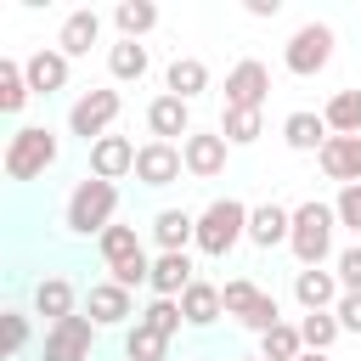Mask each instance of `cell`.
Listing matches in <instances>:
<instances>
[{
	"label": "cell",
	"instance_id": "cell-1",
	"mask_svg": "<svg viewBox=\"0 0 361 361\" xmlns=\"http://www.w3.org/2000/svg\"><path fill=\"white\" fill-rule=\"evenodd\" d=\"M113 214H118V186H113V180H96V175H85V180L68 192L62 226H68L73 237H102V231L113 226Z\"/></svg>",
	"mask_w": 361,
	"mask_h": 361
},
{
	"label": "cell",
	"instance_id": "cell-2",
	"mask_svg": "<svg viewBox=\"0 0 361 361\" xmlns=\"http://www.w3.org/2000/svg\"><path fill=\"white\" fill-rule=\"evenodd\" d=\"M333 226H338V214H333V203H322V197H305V203L293 209L288 248H293L299 271H310V265H327V254H333Z\"/></svg>",
	"mask_w": 361,
	"mask_h": 361
},
{
	"label": "cell",
	"instance_id": "cell-3",
	"mask_svg": "<svg viewBox=\"0 0 361 361\" xmlns=\"http://www.w3.org/2000/svg\"><path fill=\"white\" fill-rule=\"evenodd\" d=\"M243 237H248V203H237V197H214V203L197 214V254L226 259Z\"/></svg>",
	"mask_w": 361,
	"mask_h": 361
},
{
	"label": "cell",
	"instance_id": "cell-4",
	"mask_svg": "<svg viewBox=\"0 0 361 361\" xmlns=\"http://www.w3.org/2000/svg\"><path fill=\"white\" fill-rule=\"evenodd\" d=\"M56 164V135L45 124H23L11 141H6V175L11 180H34Z\"/></svg>",
	"mask_w": 361,
	"mask_h": 361
},
{
	"label": "cell",
	"instance_id": "cell-5",
	"mask_svg": "<svg viewBox=\"0 0 361 361\" xmlns=\"http://www.w3.org/2000/svg\"><path fill=\"white\" fill-rule=\"evenodd\" d=\"M118 107H124V96H118V90H85V96L68 107V130H73L85 147H96V141L113 130Z\"/></svg>",
	"mask_w": 361,
	"mask_h": 361
},
{
	"label": "cell",
	"instance_id": "cell-6",
	"mask_svg": "<svg viewBox=\"0 0 361 361\" xmlns=\"http://www.w3.org/2000/svg\"><path fill=\"white\" fill-rule=\"evenodd\" d=\"M282 62H288V73L316 79V73L333 62V28H327V23H305V28H293V39H288Z\"/></svg>",
	"mask_w": 361,
	"mask_h": 361
},
{
	"label": "cell",
	"instance_id": "cell-7",
	"mask_svg": "<svg viewBox=\"0 0 361 361\" xmlns=\"http://www.w3.org/2000/svg\"><path fill=\"white\" fill-rule=\"evenodd\" d=\"M90 344H96L90 316H68V322L45 327V361H90Z\"/></svg>",
	"mask_w": 361,
	"mask_h": 361
},
{
	"label": "cell",
	"instance_id": "cell-8",
	"mask_svg": "<svg viewBox=\"0 0 361 361\" xmlns=\"http://www.w3.org/2000/svg\"><path fill=\"white\" fill-rule=\"evenodd\" d=\"M265 96H271V68L265 62H254V56H243L231 73H226V107H265Z\"/></svg>",
	"mask_w": 361,
	"mask_h": 361
},
{
	"label": "cell",
	"instance_id": "cell-9",
	"mask_svg": "<svg viewBox=\"0 0 361 361\" xmlns=\"http://www.w3.org/2000/svg\"><path fill=\"white\" fill-rule=\"evenodd\" d=\"M226 152H231V141H226L220 130H192V135L180 141L186 175H197V180H214V175L226 169Z\"/></svg>",
	"mask_w": 361,
	"mask_h": 361
},
{
	"label": "cell",
	"instance_id": "cell-10",
	"mask_svg": "<svg viewBox=\"0 0 361 361\" xmlns=\"http://www.w3.org/2000/svg\"><path fill=\"white\" fill-rule=\"evenodd\" d=\"M180 169H186V158H180L175 141H147V147L135 152V180H141V186H175Z\"/></svg>",
	"mask_w": 361,
	"mask_h": 361
},
{
	"label": "cell",
	"instance_id": "cell-11",
	"mask_svg": "<svg viewBox=\"0 0 361 361\" xmlns=\"http://www.w3.org/2000/svg\"><path fill=\"white\" fill-rule=\"evenodd\" d=\"M322 175L338 186H361V135H327V147L316 152Z\"/></svg>",
	"mask_w": 361,
	"mask_h": 361
},
{
	"label": "cell",
	"instance_id": "cell-12",
	"mask_svg": "<svg viewBox=\"0 0 361 361\" xmlns=\"http://www.w3.org/2000/svg\"><path fill=\"white\" fill-rule=\"evenodd\" d=\"M147 130H152V141H186L192 135V102H180V96H152L147 102Z\"/></svg>",
	"mask_w": 361,
	"mask_h": 361
},
{
	"label": "cell",
	"instance_id": "cell-13",
	"mask_svg": "<svg viewBox=\"0 0 361 361\" xmlns=\"http://www.w3.org/2000/svg\"><path fill=\"white\" fill-rule=\"evenodd\" d=\"M135 141L130 135H102L96 147H90V175L96 180H124V175H135Z\"/></svg>",
	"mask_w": 361,
	"mask_h": 361
},
{
	"label": "cell",
	"instance_id": "cell-14",
	"mask_svg": "<svg viewBox=\"0 0 361 361\" xmlns=\"http://www.w3.org/2000/svg\"><path fill=\"white\" fill-rule=\"evenodd\" d=\"M85 310H90V322H96V327H118V322H130V316H135L130 288H118V282H90Z\"/></svg>",
	"mask_w": 361,
	"mask_h": 361
},
{
	"label": "cell",
	"instance_id": "cell-15",
	"mask_svg": "<svg viewBox=\"0 0 361 361\" xmlns=\"http://www.w3.org/2000/svg\"><path fill=\"white\" fill-rule=\"evenodd\" d=\"M23 73H28V90H34V96H56V90L68 85V56H62L56 45H39V51L23 62Z\"/></svg>",
	"mask_w": 361,
	"mask_h": 361
},
{
	"label": "cell",
	"instance_id": "cell-16",
	"mask_svg": "<svg viewBox=\"0 0 361 361\" xmlns=\"http://www.w3.org/2000/svg\"><path fill=\"white\" fill-rule=\"evenodd\" d=\"M152 243H158V254H186V243H197V214L158 209L152 214Z\"/></svg>",
	"mask_w": 361,
	"mask_h": 361
},
{
	"label": "cell",
	"instance_id": "cell-17",
	"mask_svg": "<svg viewBox=\"0 0 361 361\" xmlns=\"http://www.w3.org/2000/svg\"><path fill=\"white\" fill-rule=\"evenodd\" d=\"M293 299H299L305 310H333V305L344 299V288H338V276H333V271L310 265V271H293Z\"/></svg>",
	"mask_w": 361,
	"mask_h": 361
},
{
	"label": "cell",
	"instance_id": "cell-18",
	"mask_svg": "<svg viewBox=\"0 0 361 361\" xmlns=\"http://www.w3.org/2000/svg\"><path fill=\"white\" fill-rule=\"evenodd\" d=\"M288 231H293V209H282V203L248 209V243L254 248H276V243H288Z\"/></svg>",
	"mask_w": 361,
	"mask_h": 361
},
{
	"label": "cell",
	"instance_id": "cell-19",
	"mask_svg": "<svg viewBox=\"0 0 361 361\" xmlns=\"http://www.w3.org/2000/svg\"><path fill=\"white\" fill-rule=\"evenodd\" d=\"M96 39H102V17L96 11H68L62 17V34H56V51L73 62V56H90Z\"/></svg>",
	"mask_w": 361,
	"mask_h": 361
},
{
	"label": "cell",
	"instance_id": "cell-20",
	"mask_svg": "<svg viewBox=\"0 0 361 361\" xmlns=\"http://www.w3.org/2000/svg\"><path fill=\"white\" fill-rule=\"evenodd\" d=\"M192 282H197V276H192V254H158V259H152V282H147V288H152L158 299H180Z\"/></svg>",
	"mask_w": 361,
	"mask_h": 361
},
{
	"label": "cell",
	"instance_id": "cell-21",
	"mask_svg": "<svg viewBox=\"0 0 361 361\" xmlns=\"http://www.w3.org/2000/svg\"><path fill=\"white\" fill-rule=\"evenodd\" d=\"M327 135H333V130H327V118H322V113H305V107H299V113H288V118H282V141H288L293 152H322V147H327Z\"/></svg>",
	"mask_w": 361,
	"mask_h": 361
},
{
	"label": "cell",
	"instance_id": "cell-22",
	"mask_svg": "<svg viewBox=\"0 0 361 361\" xmlns=\"http://www.w3.org/2000/svg\"><path fill=\"white\" fill-rule=\"evenodd\" d=\"M34 316H45L51 327L73 316V282L68 276H39L34 282Z\"/></svg>",
	"mask_w": 361,
	"mask_h": 361
},
{
	"label": "cell",
	"instance_id": "cell-23",
	"mask_svg": "<svg viewBox=\"0 0 361 361\" xmlns=\"http://www.w3.org/2000/svg\"><path fill=\"white\" fill-rule=\"evenodd\" d=\"M180 316H186V327H214V322L226 316L220 288H214V282H192V288L180 293Z\"/></svg>",
	"mask_w": 361,
	"mask_h": 361
},
{
	"label": "cell",
	"instance_id": "cell-24",
	"mask_svg": "<svg viewBox=\"0 0 361 361\" xmlns=\"http://www.w3.org/2000/svg\"><path fill=\"white\" fill-rule=\"evenodd\" d=\"M164 90H169V96H180V102H192V96H203V90H209V68H203L197 56H175V62H169V73H164Z\"/></svg>",
	"mask_w": 361,
	"mask_h": 361
},
{
	"label": "cell",
	"instance_id": "cell-25",
	"mask_svg": "<svg viewBox=\"0 0 361 361\" xmlns=\"http://www.w3.org/2000/svg\"><path fill=\"white\" fill-rule=\"evenodd\" d=\"M333 135H361V90H333V102L322 107Z\"/></svg>",
	"mask_w": 361,
	"mask_h": 361
},
{
	"label": "cell",
	"instance_id": "cell-26",
	"mask_svg": "<svg viewBox=\"0 0 361 361\" xmlns=\"http://www.w3.org/2000/svg\"><path fill=\"white\" fill-rule=\"evenodd\" d=\"M113 23H118L124 39H141V34L158 28V6H152V0H118V6H113Z\"/></svg>",
	"mask_w": 361,
	"mask_h": 361
},
{
	"label": "cell",
	"instance_id": "cell-27",
	"mask_svg": "<svg viewBox=\"0 0 361 361\" xmlns=\"http://www.w3.org/2000/svg\"><path fill=\"white\" fill-rule=\"evenodd\" d=\"M338 316L333 310H305V322H299V338H305V350H316V355H327L333 344H338Z\"/></svg>",
	"mask_w": 361,
	"mask_h": 361
},
{
	"label": "cell",
	"instance_id": "cell-28",
	"mask_svg": "<svg viewBox=\"0 0 361 361\" xmlns=\"http://www.w3.org/2000/svg\"><path fill=\"white\" fill-rule=\"evenodd\" d=\"M305 355V338L293 322H276L271 333H259V361H299Z\"/></svg>",
	"mask_w": 361,
	"mask_h": 361
},
{
	"label": "cell",
	"instance_id": "cell-29",
	"mask_svg": "<svg viewBox=\"0 0 361 361\" xmlns=\"http://www.w3.org/2000/svg\"><path fill=\"white\" fill-rule=\"evenodd\" d=\"M107 68H113V79L130 85V79H147L152 62H147V45H141V39H118V45L107 51Z\"/></svg>",
	"mask_w": 361,
	"mask_h": 361
},
{
	"label": "cell",
	"instance_id": "cell-30",
	"mask_svg": "<svg viewBox=\"0 0 361 361\" xmlns=\"http://www.w3.org/2000/svg\"><path fill=\"white\" fill-rule=\"evenodd\" d=\"M28 96H34V90H28L23 62H11V56H6V62H0V113H23V107H28Z\"/></svg>",
	"mask_w": 361,
	"mask_h": 361
},
{
	"label": "cell",
	"instance_id": "cell-31",
	"mask_svg": "<svg viewBox=\"0 0 361 361\" xmlns=\"http://www.w3.org/2000/svg\"><path fill=\"white\" fill-rule=\"evenodd\" d=\"M220 135H226L231 147H248V141L265 135V124H259L254 107H226V113H220Z\"/></svg>",
	"mask_w": 361,
	"mask_h": 361
},
{
	"label": "cell",
	"instance_id": "cell-32",
	"mask_svg": "<svg viewBox=\"0 0 361 361\" xmlns=\"http://www.w3.org/2000/svg\"><path fill=\"white\" fill-rule=\"evenodd\" d=\"M164 350H169V338H164V333H152L147 322L124 327V361H164Z\"/></svg>",
	"mask_w": 361,
	"mask_h": 361
},
{
	"label": "cell",
	"instance_id": "cell-33",
	"mask_svg": "<svg viewBox=\"0 0 361 361\" xmlns=\"http://www.w3.org/2000/svg\"><path fill=\"white\" fill-rule=\"evenodd\" d=\"M96 248H102V259H107V265H118V259L141 254V237H135V226H107V231L96 237Z\"/></svg>",
	"mask_w": 361,
	"mask_h": 361
},
{
	"label": "cell",
	"instance_id": "cell-34",
	"mask_svg": "<svg viewBox=\"0 0 361 361\" xmlns=\"http://www.w3.org/2000/svg\"><path fill=\"white\" fill-rule=\"evenodd\" d=\"M237 322H243L248 333H271V327L282 322V305H276V293H265V288H259V299H254V305H248Z\"/></svg>",
	"mask_w": 361,
	"mask_h": 361
},
{
	"label": "cell",
	"instance_id": "cell-35",
	"mask_svg": "<svg viewBox=\"0 0 361 361\" xmlns=\"http://www.w3.org/2000/svg\"><path fill=\"white\" fill-rule=\"evenodd\" d=\"M135 322H147L152 333H164V338H175L186 316H180V299H152V305H147V316H135Z\"/></svg>",
	"mask_w": 361,
	"mask_h": 361
},
{
	"label": "cell",
	"instance_id": "cell-36",
	"mask_svg": "<svg viewBox=\"0 0 361 361\" xmlns=\"http://www.w3.org/2000/svg\"><path fill=\"white\" fill-rule=\"evenodd\" d=\"M333 214H338V226H344V231H355V237H361V186H338Z\"/></svg>",
	"mask_w": 361,
	"mask_h": 361
},
{
	"label": "cell",
	"instance_id": "cell-37",
	"mask_svg": "<svg viewBox=\"0 0 361 361\" xmlns=\"http://www.w3.org/2000/svg\"><path fill=\"white\" fill-rule=\"evenodd\" d=\"M333 276H338L344 293H361V243H350V248L333 259Z\"/></svg>",
	"mask_w": 361,
	"mask_h": 361
},
{
	"label": "cell",
	"instance_id": "cell-38",
	"mask_svg": "<svg viewBox=\"0 0 361 361\" xmlns=\"http://www.w3.org/2000/svg\"><path fill=\"white\" fill-rule=\"evenodd\" d=\"M220 299H226V316H243V310H248V305L259 299V288H254L248 276H231V282L220 288Z\"/></svg>",
	"mask_w": 361,
	"mask_h": 361
},
{
	"label": "cell",
	"instance_id": "cell-39",
	"mask_svg": "<svg viewBox=\"0 0 361 361\" xmlns=\"http://www.w3.org/2000/svg\"><path fill=\"white\" fill-rule=\"evenodd\" d=\"M28 344V316L23 310H6V355H17Z\"/></svg>",
	"mask_w": 361,
	"mask_h": 361
},
{
	"label": "cell",
	"instance_id": "cell-40",
	"mask_svg": "<svg viewBox=\"0 0 361 361\" xmlns=\"http://www.w3.org/2000/svg\"><path fill=\"white\" fill-rule=\"evenodd\" d=\"M333 316H338L344 333H361V293H344V299L333 305Z\"/></svg>",
	"mask_w": 361,
	"mask_h": 361
},
{
	"label": "cell",
	"instance_id": "cell-41",
	"mask_svg": "<svg viewBox=\"0 0 361 361\" xmlns=\"http://www.w3.org/2000/svg\"><path fill=\"white\" fill-rule=\"evenodd\" d=\"M282 0H248V17H276Z\"/></svg>",
	"mask_w": 361,
	"mask_h": 361
},
{
	"label": "cell",
	"instance_id": "cell-42",
	"mask_svg": "<svg viewBox=\"0 0 361 361\" xmlns=\"http://www.w3.org/2000/svg\"><path fill=\"white\" fill-rule=\"evenodd\" d=\"M299 361H327V355H316V350H305V355H299Z\"/></svg>",
	"mask_w": 361,
	"mask_h": 361
},
{
	"label": "cell",
	"instance_id": "cell-43",
	"mask_svg": "<svg viewBox=\"0 0 361 361\" xmlns=\"http://www.w3.org/2000/svg\"><path fill=\"white\" fill-rule=\"evenodd\" d=\"M237 361H259V355H237Z\"/></svg>",
	"mask_w": 361,
	"mask_h": 361
}]
</instances>
